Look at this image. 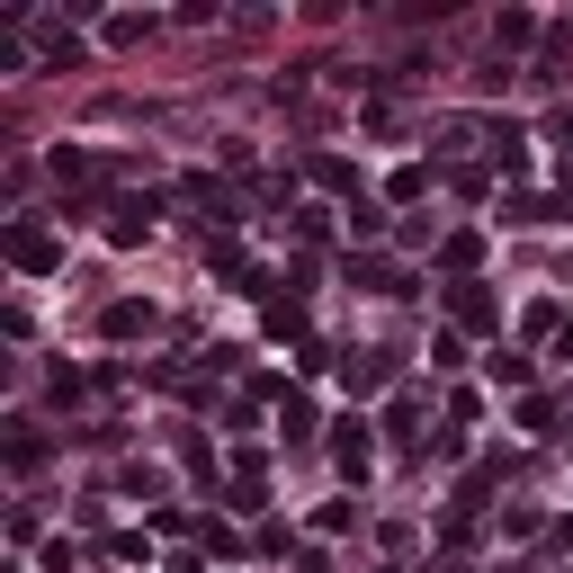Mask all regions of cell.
<instances>
[{
	"instance_id": "9a60e30c",
	"label": "cell",
	"mask_w": 573,
	"mask_h": 573,
	"mask_svg": "<svg viewBox=\"0 0 573 573\" xmlns=\"http://www.w3.org/2000/svg\"><path fill=\"white\" fill-rule=\"evenodd\" d=\"M529 36H538V19H529V10H501V28H493V45H501V54H520Z\"/></svg>"
},
{
	"instance_id": "4fadbf2b",
	"label": "cell",
	"mask_w": 573,
	"mask_h": 573,
	"mask_svg": "<svg viewBox=\"0 0 573 573\" xmlns=\"http://www.w3.org/2000/svg\"><path fill=\"white\" fill-rule=\"evenodd\" d=\"M484 368H493V386H511V394H529V358H520V349H493Z\"/></svg>"
},
{
	"instance_id": "d6986e66",
	"label": "cell",
	"mask_w": 573,
	"mask_h": 573,
	"mask_svg": "<svg viewBox=\"0 0 573 573\" xmlns=\"http://www.w3.org/2000/svg\"><path fill=\"white\" fill-rule=\"evenodd\" d=\"M520 430H555V403L547 394H520Z\"/></svg>"
},
{
	"instance_id": "30bf717a",
	"label": "cell",
	"mask_w": 573,
	"mask_h": 573,
	"mask_svg": "<svg viewBox=\"0 0 573 573\" xmlns=\"http://www.w3.org/2000/svg\"><path fill=\"white\" fill-rule=\"evenodd\" d=\"M99 332H108V340H134V332H153V305H134V296H117V305L99 314Z\"/></svg>"
},
{
	"instance_id": "8992f818",
	"label": "cell",
	"mask_w": 573,
	"mask_h": 573,
	"mask_svg": "<svg viewBox=\"0 0 573 573\" xmlns=\"http://www.w3.org/2000/svg\"><path fill=\"white\" fill-rule=\"evenodd\" d=\"M493 171H501V180H520V171H529V126H511V117L493 126Z\"/></svg>"
},
{
	"instance_id": "2e32d148",
	"label": "cell",
	"mask_w": 573,
	"mask_h": 573,
	"mask_svg": "<svg viewBox=\"0 0 573 573\" xmlns=\"http://www.w3.org/2000/svg\"><path fill=\"white\" fill-rule=\"evenodd\" d=\"M314 180H323V188H349V197H358V171H349L340 153H314Z\"/></svg>"
},
{
	"instance_id": "44dd1931",
	"label": "cell",
	"mask_w": 573,
	"mask_h": 573,
	"mask_svg": "<svg viewBox=\"0 0 573 573\" xmlns=\"http://www.w3.org/2000/svg\"><path fill=\"white\" fill-rule=\"evenodd\" d=\"M430 573H466V564H457V555H440V564H430Z\"/></svg>"
},
{
	"instance_id": "9c48e42d",
	"label": "cell",
	"mask_w": 573,
	"mask_h": 573,
	"mask_svg": "<svg viewBox=\"0 0 573 573\" xmlns=\"http://www.w3.org/2000/svg\"><path fill=\"white\" fill-rule=\"evenodd\" d=\"M45 457H54V440H45L36 421H19V430H10V475H36Z\"/></svg>"
},
{
	"instance_id": "7c38bea8",
	"label": "cell",
	"mask_w": 573,
	"mask_h": 573,
	"mask_svg": "<svg viewBox=\"0 0 573 573\" xmlns=\"http://www.w3.org/2000/svg\"><path fill=\"white\" fill-rule=\"evenodd\" d=\"M269 332H278V340H305V305H296V296H269ZM305 349H314V340H305Z\"/></svg>"
},
{
	"instance_id": "e0dca14e",
	"label": "cell",
	"mask_w": 573,
	"mask_h": 573,
	"mask_svg": "<svg viewBox=\"0 0 573 573\" xmlns=\"http://www.w3.org/2000/svg\"><path fill=\"white\" fill-rule=\"evenodd\" d=\"M349 234H358V242H377V234H386V215H377L368 197H349Z\"/></svg>"
},
{
	"instance_id": "ffe728a7",
	"label": "cell",
	"mask_w": 573,
	"mask_h": 573,
	"mask_svg": "<svg viewBox=\"0 0 573 573\" xmlns=\"http://www.w3.org/2000/svg\"><path fill=\"white\" fill-rule=\"evenodd\" d=\"M555 358H573V323H564V332H555Z\"/></svg>"
},
{
	"instance_id": "277c9868",
	"label": "cell",
	"mask_w": 573,
	"mask_h": 573,
	"mask_svg": "<svg viewBox=\"0 0 573 573\" xmlns=\"http://www.w3.org/2000/svg\"><path fill=\"white\" fill-rule=\"evenodd\" d=\"M349 286H368V296H412V269H394L377 251H349Z\"/></svg>"
},
{
	"instance_id": "7402d4cb",
	"label": "cell",
	"mask_w": 573,
	"mask_h": 573,
	"mask_svg": "<svg viewBox=\"0 0 573 573\" xmlns=\"http://www.w3.org/2000/svg\"><path fill=\"white\" fill-rule=\"evenodd\" d=\"M555 547H573V520H555Z\"/></svg>"
},
{
	"instance_id": "5bb4252c",
	"label": "cell",
	"mask_w": 573,
	"mask_h": 573,
	"mask_svg": "<svg viewBox=\"0 0 573 573\" xmlns=\"http://www.w3.org/2000/svg\"><path fill=\"white\" fill-rule=\"evenodd\" d=\"M278 430H286V440H305V430H314V403H305L296 386H286V394H278Z\"/></svg>"
},
{
	"instance_id": "7a4b0ae2",
	"label": "cell",
	"mask_w": 573,
	"mask_h": 573,
	"mask_svg": "<svg viewBox=\"0 0 573 573\" xmlns=\"http://www.w3.org/2000/svg\"><path fill=\"white\" fill-rule=\"evenodd\" d=\"M448 314H457V332H501V305H493L484 278H457L448 286Z\"/></svg>"
},
{
	"instance_id": "52a82bcc",
	"label": "cell",
	"mask_w": 573,
	"mask_h": 573,
	"mask_svg": "<svg viewBox=\"0 0 573 573\" xmlns=\"http://www.w3.org/2000/svg\"><path fill=\"white\" fill-rule=\"evenodd\" d=\"M386 377H394V368H386V349H349V358H340V386H349V394H377Z\"/></svg>"
},
{
	"instance_id": "5b68a950",
	"label": "cell",
	"mask_w": 573,
	"mask_h": 573,
	"mask_svg": "<svg viewBox=\"0 0 573 573\" xmlns=\"http://www.w3.org/2000/svg\"><path fill=\"white\" fill-rule=\"evenodd\" d=\"M206 269H215V278H234V286H251V296H260V260H251L242 242H225V234H215V242H206Z\"/></svg>"
},
{
	"instance_id": "3957f363",
	"label": "cell",
	"mask_w": 573,
	"mask_h": 573,
	"mask_svg": "<svg viewBox=\"0 0 573 573\" xmlns=\"http://www.w3.org/2000/svg\"><path fill=\"white\" fill-rule=\"evenodd\" d=\"M332 430H340V440H332V466H340V475L358 484V475H368V466H377V440H368V421H358V412H349V421H332Z\"/></svg>"
},
{
	"instance_id": "ac0fdd59",
	"label": "cell",
	"mask_w": 573,
	"mask_h": 573,
	"mask_svg": "<svg viewBox=\"0 0 573 573\" xmlns=\"http://www.w3.org/2000/svg\"><path fill=\"white\" fill-rule=\"evenodd\" d=\"M421 188H430V171H421V162H403V171H394V180H386V197H403V206H412V197H421Z\"/></svg>"
},
{
	"instance_id": "6da1fadb",
	"label": "cell",
	"mask_w": 573,
	"mask_h": 573,
	"mask_svg": "<svg viewBox=\"0 0 573 573\" xmlns=\"http://www.w3.org/2000/svg\"><path fill=\"white\" fill-rule=\"evenodd\" d=\"M0 251H10V269H19V278H54V269H63V242H54V225H36V215H10Z\"/></svg>"
},
{
	"instance_id": "ba28073f",
	"label": "cell",
	"mask_w": 573,
	"mask_h": 573,
	"mask_svg": "<svg viewBox=\"0 0 573 573\" xmlns=\"http://www.w3.org/2000/svg\"><path fill=\"white\" fill-rule=\"evenodd\" d=\"M153 234V197H117L108 206V242H143Z\"/></svg>"
},
{
	"instance_id": "8fae6325",
	"label": "cell",
	"mask_w": 573,
	"mask_h": 573,
	"mask_svg": "<svg viewBox=\"0 0 573 573\" xmlns=\"http://www.w3.org/2000/svg\"><path fill=\"white\" fill-rule=\"evenodd\" d=\"M475 260H484V234H448V242H440V269L475 278Z\"/></svg>"
}]
</instances>
